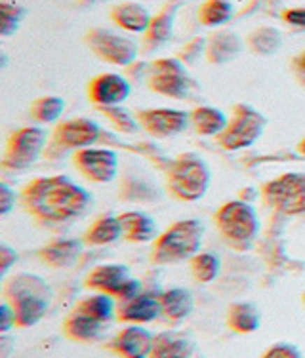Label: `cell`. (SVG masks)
I'll list each match as a JSON object with an SVG mask.
<instances>
[{
	"label": "cell",
	"instance_id": "21",
	"mask_svg": "<svg viewBox=\"0 0 305 358\" xmlns=\"http://www.w3.org/2000/svg\"><path fill=\"white\" fill-rule=\"evenodd\" d=\"M173 20H176V6H168L160 10L159 14L152 15L151 25L143 35V48L146 52L159 50L164 46L173 35Z\"/></svg>",
	"mask_w": 305,
	"mask_h": 358
},
{
	"label": "cell",
	"instance_id": "41",
	"mask_svg": "<svg viewBox=\"0 0 305 358\" xmlns=\"http://www.w3.org/2000/svg\"><path fill=\"white\" fill-rule=\"evenodd\" d=\"M15 262H17V252L4 244L0 248V268H2V275H6L10 267H12V263Z\"/></svg>",
	"mask_w": 305,
	"mask_h": 358
},
{
	"label": "cell",
	"instance_id": "23",
	"mask_svg": "<svg viewBox=\"0 0 305 358\" xmlns=\"http://www.w3.org/2000/svg\"><path fill=\"white\" fill-rule=\"evenodd\" d=\"M122 234L132 242H147L157 236V223L143 212H126L118 215Z\"/></svg>",
	"mask_w": 305,
	"mask_h": 358
},
{
	"label": "cell",
	"instance_id": "6",
	"mask_svg": "<svg viewBox=\"0 0 305 358\" xmlns=\"http://www.w3.org/2000/svg\"><path fill=\"white\" fill-rule=\"evenodd\" d=\"M86 46L96 54L101 62L111 63L117 67H128L138 59V44L125 35L104 27L90 29L86 36Z\"/></svg>",
	"mask_w": 305,
	"mask_h": 358
},
{
	"label": "cell",
	"instance_id": "28",
	"mask_svg": "<svg viewBox=\"0 0 305 358\" xmlns=\"http://www.w3.org/2000/svg\"><path fill=\"white\" fill-rule=\"evenodd\" d=\"M227 324L231 330L239 334H252L260 328L262 315L252 303H235L229 307Z\"/></svg>",
	"mask_w": 305,
	"mask_h": 358
},
{
	"label": "cell",
	"instance_id": "13",
	"mask_svg": "<svg viewBox=\"0 0 305 358\" xmlns=\"http://www.w3.org/2000/svg\"><path fill=\"white\" fill-rule=\"evenodd\" d=\"M138 120L151 136L168 138L185 130L191 124V115L180 109H149L141 110Z\"/></svg>",
	"mask_w": 305,
	"mask_h": 358
},
{
	"label": "cell",
	"instance_id": "1",
	"mask_svg": "<svg viewBox=\"0 0 305 358\" xmlns=\"http://www.w3.org/2000/svg\"><path fill=\"white\" fill-rule=\"evenodd\" d=\"M29 212L46 223H65L83 215L92 204V196L83 187L65 176L38 178L25 189Z\"/></svg>",
	"mask_w": 305,
	"mask_h": 358
},
{
	"label": "cell",
	"instance_id": "10",
	"mask_svg": "<svg viewBox=\"0 0 305 358\" xmlns=\"http://www.w3.org/2000/svg\"><path fill=\"white\" fill-rule=\"evenodd\" d=\"M265 196L283 214L305 212V173H285L265 185Z\"/></svg>",
	"mask_w": 305,
	"mask_h": 358
},
{
	"label": "cell",
	"instance_id": "4",
	"mask_svg": "<svg viewBox=\"0 0 305 358\" xmlns=\"http://www.w3.org/2000/svg\"><path fill=\"white\" fill-rule=\"evenodd\" d=\"M210 185V170L206 162L199 157L187 155L180 159L170 170L168 187L180 200L194 202L204 196Z\"/></svg>",
	"mask_w": 305,
	"mask_h": 358
},
{
	"label": "cell",
	"instance_id": "40",
	"mask_svg": "<svg viewBox=\"0 0 305 358\" xmlns=\"http://www.w3.org/2000/svg\"><path fill=\"white\" fill-rule=\"evenodd\" d=\"M15 204V193L6 185V183H2L0 185V214L6 215L12 212V208Z\"/></svg>",
	"mask_w": 305,
	"mask_h": 358
},
{
	"label": "cell",
	"instance_id": "27",
	"mask_svg": "<svg viewBox=\"0 0 305 358\" xmlns=\"http://www.w3.org/2000/svg\"><path fill=\"white\" fill-rule=\"evenodd\" d=\"M115 296L111 294H104V292H97L94 296L84 297L80 303L76 305V313H83L88 317L96 318L99 322L109 324L115 317Z\"/></svg>",
	"mask_w": 305,
	"mask_h": 358
},
{
	"label": "cell",
	"instance_id": "38",
	"mask_svg": "<svg viewBox=\"0 0 305 358\" xmlns=\"http://www.w3.org/2000/svg\"><path fill=\"white\" fill-rule=\"evenodd\" d=\"M283 21L290 27L305 31V8H288L283 12Z\"/></svg>",
	"mask_w": 305,
	"mask_h": 358
},
{
	"label": "cell",
	"instance_id": "16",
	"mask_svg": "<svg viewBox=\"0 0 305 358\" xmlns=\"http://www.w3.org/2000/svg\"><path fill=\"white\" fill-rule=\"evenodd\" d=\"M155 336L143 324H130L113 339V349L122 358H151Z\"/></svg>",
	"mask_w": 305,
	"mask_h": 358
},
{
	"label": "cell",
	"instance_id": "31",
	"mask_svg": "<svg viewBox=\"0 0 305 358\" xmlns=\"http://www.w3.org/2000/svg\"><path fill=\"white\" fill-rule=\"evenodd\" d=\"M246 42H248L250 50H252L254 54L271 55L281 48L283 36H281V33H278L275 27H267V25H264V27L254 29L248 35V38H246Z\"/></svg>",
	"mask_w": 305,
	"mask_h": 358
},
{
	"label": "cell",
	"instance_id": "19",
	"mask_svg": "<svg viewBox=\"0 0 305 358\" xmlns=\"http://www.w3.org/2000/svg\"><path fill=\"white\" fill-rule=\"evenodd\" d=\"M243 52V41L235 31H215L206 42V57L210 63L222 65V63L233 62L236 55Z\"/></svg>",
	"mask_w": 305,
	"mask_h": 358
},
{
	"label": "cell",
	"instance_id": "45",
	"mask_svg": "<svg viewBox=\"0 0 305 358\" xmlns=\"http://www.w3.org/2000/svg\"><path fill=\"white\" fill-rule=\"evenodd\" d=\"M97 2H99V0H97Z\"/></svg>",
	"mask_w": 305,
	"mask_h": 358
},
{
	"label": "cell",
	"instance_id": "34",
	"mask_svg": "<svg viewBox=\"0 0 305 358\" xmlns=\"http://www.w3.org/2000/svg\"><path fill=\"white\" fill-rule=\"evenodd\" d=\"M63 109H65V101H63L62 97L46 96L36 99L31 113L42 124H52V122H56L57 118L62 117Z\"/></svg>",
	"mask_w": 305,
	"mask_h": 358
},
{
	"label": "cell",
	"instance_id": "33",
	"mask_svg": "<svg viewBox=\"0 0 305 358\" xmlns=\"http://www.w3.org/2000/svg\"><path fill=\"white\" fill-rule=\"evenodd\" d=\"M0 14H2V21H0V35L12 36L17 33L21 21L25 20L27 10L17 4V2H10V0H2L0 4Z\"/></svg>",
	"mask_w": 305,
	"mask_h": 358
},
{
	"label": "cell",
	"instance_id": "26",
	"mask_svg": "<svg viewBox=\"0 0 305 358\" xmlns=\"http://www.w3.org/2000/svg\"><path fill=\"white\" fill-rule=\"evenodd\" d=\"M191 124L201 136H222L227 128L229 120L220 109L214 107H199L191 113Z\"/></svg>",
	"mask_w": 305,
	"mask_h": 358
},
{
	"label": "cell",
	"instance_id": "36",
	"mask_svg": "<svg viewBox=\"0 0 305 358\" xmlns=\"http://www.w3.org/2000/svg\"><path fill=\"white\" fill-rule=\"evenodd\" d=\"M202 54H206V41L204 38H199V36H194L191 41L181 48L180 55H178V59L183 62L185 65H193Z\"/></svg>",
	"mask_w": 305,
	"mask_h": 358
},
{
	"label": "cell",
	"instance_id": "24",
	"mask_svg": "<svg viewBox=\"0 0 305 358\" xmlns=\"http://www.w3.org/2000/svg\"><path fill=\"white\" fill-rule=\"evenodd\" d=\"M105 326H107L105 322H99L88 315L73 310L63 324V330L71 339H76V341H94L104 334Z\"/></svg>",
	"mask_w": 305,
	"mask_h": 358
},
{
	"label": "cell",
	"instance_id": "43",
	"mask_svg": "<svg viewBox=\"0 0 305 358\" xmlns=\"http://www.w3.org/2000/svg\"><path fill=\"white\" fill-rule=\"evenodd\" d=\"M299 151H302V155H305V138L299 141Z\"/></svg>",
	"mask_w": 305,
	"mask_h": 358
},
{
	"label": "cell",
	"instance_id": "35",
	"mask_svg": "<svg viewBox=\"0 0 305 358\" xmlns=\"http://www.w3.org/2000/svg\"><path fill=\"white\" fill-rule=\"evenodd\" d=\"M104 110L105 115L111 117V120L115 122V126H117L118 130H122L125 134H134V131L139 128V120H136V118H134L128 110L122 109V107H107V109Z\"/></svg>",
	"mask_w": 305,
	"mask_h": 358
},
{
	"label": "cell",
	"instance_id": "18",
	"mask_svg": "<svg viewBox=\"0 0 305 358\" xmlns=\"http://www.w3.org/2000/svg\"><path fill=\"white\" fill-rule=\"evenodd\" d=\"M109 15H111L113 23L117 27H120L126 33H132V35H146L152 20L149 10L138 2H120V4L111 8Z\"/></svg>",
	"mask_w": 305,
	"mask_h": 358
},
{
	"label": "cell",
	"instance_id": "3",
	"mask_svg": "<svg viewBox=\"0 0 305 358\" xmlns=\"http://www.w3.org/2000/svg\"><path fill=\"white\" fill-rule=\"evenodd\" d=\"M204 227L199 220H183L173 223L160 234L155 244V262L178 263L193 259L202 244Z\"/></svg>",
	"mask_w": 305,
	"mask_h": 358
},
{
	"label": "cell",
	"instance_id": "7",
	"mask_svg": "<svg viewBox=\"0 0 305 358\" xmlns=\"http://www.w3.org/2000/svg\"><path fill=\"white\" fill-rule=\"evenodd\" d=\"M147 78L152 92H159L173 99H183L193 90V83L185 71V63L180 62L178 57H162L152 62L147 71Z\"/></svg>",
	"mask_w": 305,
	"mask_h": 358
},
{
	"label": "cell",
	"instance_id": "5",
	"mask_svg": "<svg viewBox=\"0 0 305 358\" xmlns=\"http://www.w3.org/2000/svg\"><path fill=\"white\" fill-rule=\"evenodd\" d=\"M215 221L227 242H233L241 248L254 241L260 229V221H257L254 208L241 200H231L227 204H223L215 215Z\"/></svg>",
	"mask_w": 305,
	"mask_h": 358
},
{
	"label": "cell",
	"instance_id": "11",
	"mask_svg": "<svg viewBox=\"0 0 305 358\" xmlns=\"http://www.w3.org/2000/svg\"><path fill=\"white\" fill-rule=\"evenodd\" d=\"M46 145V131L38 126H27L14 131L8 141L4 164L10 168H27L35 164Z\"/></svg>",
	"mask_w": 305,
	"mask_h": 358
},
{
	"label": "cell",
	"instance_id": "30",
	"mask_svg": "<svg viewBox=\"0 0 305 358\" xmlns=\"http://www.w3.org/2000/svg\"><path fill=\"white\" fill-rule=\"evenodd\" d=\"M120 236H125L120 220L115 215H104L88 229L86 242L94 244V246H104V244H111V242L118 241Z\"/></svg>",
	"mask_w": 305,
	"mask_h": 358
},
{
	"label": "cell",
	"instance_id": "8",
	"mask_svg": "<svg viewBox=\"0 0 305 358\" xmlns=\"http://www.w3.org/2000/svg\"><path fill=\"white\" fill-rule=\"evenodd\" d=\"M86 284L88 288L120 297V301L141 294V282L132 278L130 268L120 263H105L96 267L86 278Z\"/></svg>",
	"mask_w": 305,
	"mask_h": 358
},
{
	"label": "cell",
	"instance_id": "37",
	"mask_svg": "<svg viewBox=\"0 0 305 358\" xmlns=\"http://www.w3.org/2000/svg\"><path fill=\"white\" fill-rule=\"evenodd\" d=\"M260 358H302V355H299V351L294 345L278 343L267 349Z\"/></svg>",
	"mask_w": 305,
	"mask_h": 358
},
{
	"label": "cell",
	"instance_id": "20",
	"mask_svg": "<svg viewBox=\"0 0 305 358\" xmlns=\"http://www.w3.org/2000/svg\"><path fill=\"white\" fill-rule=\"evenodd\" d=\"M193 341L176 331H160L152 341L151 358H191Z\"/></svg>",
	"mask_w": 305,
	"mask_h": 358
},
{
	"label": "cell",
	"instance_id": "9",
	"mask_svg": "<svg viewBox=\"0 0 305 358\" xmlns=\"http://www.w3.org/2000/svg\"><path fill=\"white\" fill-rule=\"evenodd\" d=\"M265 118L254 110L252 107L241 105L235 109V117L229 120L227 128L220 136V141L225 149L236 151L254 145L262 138L264 131Z\"/></svg>",
	"mask_w": 305,
	"mask_h": 358
},
{
	"label": "cell",
	"instance_id": "25",
	"mask_svg": "<svg viewBox=\"0 0 305 358\" xmlns=\"http://www.w3.org/2000/svg\"><path fill=\"white\" fill-rule=\"evenodd\" d=\"M160 305H162V315L168 320H183L191 315L193 310V296L185 288H172L160 296Z\"/></svg>",
	"mask_w": 305,
	"mask_h": 358
},
{
	"label": "cell",
	"instance_id": "17",
	"mask_svg": "<svg viewBox=\"0 0 305 358\" xmlns=\"http://www.w3.org/2000/svg\"><path fill=\"white\" fill-rule=\"evenodd\" d=\"M159 315H162V305H160V297L151 296V294H139L132 299H125L120 301L118 307V317L120 320L130 324H147L157 320Z\"/></svg>",
	"mask_w": 305,
	"mask_h": 358
},
{
	"label": "cell",
	"instance_id": "14",
	"mask_svg": "<svg viewBox=\"0 0 305 358\" xmlns=\"http://www.w3.org/2000/svg\"><path fill=\"white\" fill-rule=\"evenodd\" d=\"M88 96L99 107H118L130 97V83L117 73H104L92 78Z\"/></svg>",
	"mask_w": 305,
	"mask_h": 358
},
{
	"label": "cell",
	"instance_id": "32",
	"mask_svg": "<svg viewBox=\"0 0 305 358\" xmlns=\"http://www.w3.org/2000/svg\"><path fill=\"white\" fill-rule=\"evenodd\" d=\"M191 271H193L194 280L204 284L214 282L215 278L220 276V271H222V262H220L218 254L201 252L191 259Z\"/></svg>",
	"mask_w": 305,
	"mask_h": 358
},
{
	"label": "cell",
	"instance_id": "15",
	"mask_svg": "<svg viewBox=\"0 0 305 358\" xmlns=\"http://www.w3.org/2000/svg\"><path fill=\"white\" fill-rule=\"evenodd\" d=\"M99 126L94 122L92 118L78 117L65 120L56 128L54 139L57 145H62L65 149H88L92 145L96 143L99 138Z\"/></svg>",
	"mask_w": 305,
	"mask_h": 358
},
{
	"label": "cell",
	"instance_id": "22",
	"mask_svg": "<svg viewBox=\"0 0 305 358\" xmlns=\"http://www.w3.org/2000/svg\"><path fill=\"white\" fill-rule=\"evenodd\" d=\"M80 254H83V242L76 238H62L42 250V262L48 263L50 267L67 268L75 265Z\"/></svg>",
	"mask_w": 305,
	"mask_h": 358
},
{
	"label": "cell",
	"instance_id": "42",
	"mask_svg": "<svg viewBox=\"0 0 305 358\" xmlns=\"http://www.w3.org/2000/svg\"><path fill=\"white\" fill-rule=\"evenodd\" d=\"M292 67H294V73L298 75L299 80L305 84V50L299 55H296V59H294V63H292Z\"/></svg>",
	"mask_w": 305,
	"mask_h": 358
},
{
	"label": "cell",
	"instance_id": "29",
	"mask_svg": "<svg viewBox=\"0 0 305 358\" xmlns=\"http://www.w3.org/2000/svg\"><path fill=\"white\" fill-rule=\"evenodd\" d=\"M235 6L231 0H206L199 8V21L204 27H222L225 23L233 20Z\"/></svg>",
	"mask_w": 305,
	"mask_h": 358
},
{
	"label": "cell",
	"instance_id": "39",
	"mask_svg": "<svg viewBox=\"0 0 305 358\" xmlns=\"http://www.w3.org/2000/svg\"><path fill=\"white\" fill-rule=\"evenodd\" d=\"M14 326H17V322H15L14 307H12L10 301H2V305H0V330L6 334V331L12 330Z\"/></svg>",
	"mask_w": 305,
	"mask_h": 358
},
{
	"label": "cell",
	"instance_id": "12",
	"mask_svg": "<svg viewBox=\"0 0 305 358\" xmlns=\"http://www.w3.org/2000/svg\"><path fill=\"white\" fill-rule=\"evenodd\" d=\"M75 164L96 183H109L118 172V157L111 149H80L75 155Z\"/></svg>",
	"mask_w": 305,
	"mask_h": 358
},
{
	"label": "cell",
	"instance_id": "44",
	"mask_svg": "<svg viewBox=\"0 0 305 358\" xmlns=\"http://www.w3.org/2000/svg\"><path fill=\"white\" fill-rule=\"evenodd\" d=\"M168 2H178V0H168Z\"/></svg>",
	"mask_w": 305,
	"mask_h": 358
},
{
	"label": "cell",
	"instance_id": "46",
	"mask_svg": "<svg viewBox=\"0 0 305 358\" xmlns=\"http://www.w3.org/2000/svg\"><path fill=\"white\" fill-rule=\"evenodd\" d=\"M304 299H305V297H304Z\"/></svg>",
	"mask_w": 305,
	"mask_h": 358
},
{
	"label": "cell",
	"instance_id": "2",
	"mask_svg": "<svg viewBox=\"0 0 305 358\" xmlns=\"http://www.w3.org/2000/svg\"><path fill=\"white\" fill-rule=\"evenodd\" d=\"M52 292L44 278L36 275H17L6 286V301L15 310V322L29 328L41 322L48 310Z\"/></svg>",
	"mask_w": 305,
	"mask_h": 358
}]
</instances>
